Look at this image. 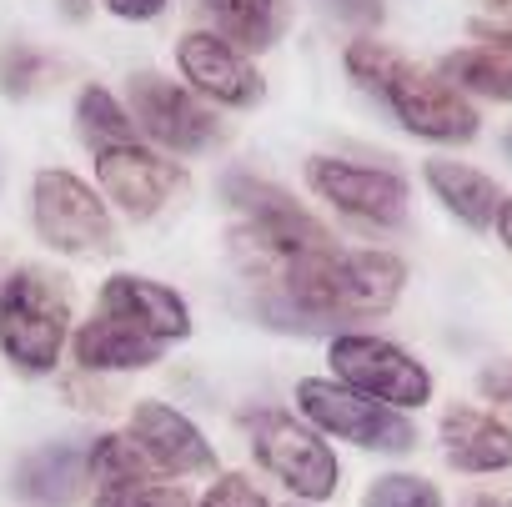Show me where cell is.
<instances>
[{"mask_svg": "<svg viewBox=\"0 0 512 507\" xmlns=\"http://www.w3.org/2000/svg\"><path fill=\"white\" fill-rule=\"evenodd\" d=\"M327 362H332V377L382 407H397V412H422L437 392L427 362H417L407 347L377 337V332H337L327 342Z\"/></svg>", "mask_w": 512, "mask_h": 507, "instance_id": "cell-4", "label": "cell"}, {"mask_svg": "<svg viewBox=\"0 0 512 507\" xmlns=\"http://www.w3.org/2000/svg\"><path fill=\"white\" fill-rule=\"evenodd\" d=\"M61 6H66V16H71V21H81V16H86V6H81V0H61Z\"/></svg>", "mask_w": 512, "mask_h": 507, "instance_id": "cell-32", "label": "cell"}, {"mask_svg": "<svg viewBox=\"0 0 512 507\" xmlns=\"http://www.w3.org/2000/svg\"><path fill=\"white\" fill-rule=\"evenodd\" d=\"M437 442H442L447 467H457V472H467V477L512 472V422H502V417L487 412V407L452 402V407L437 417Z\"/></svg>", "mask_w": 512, "mask_h": 507, "instance_id": "cell-12", "label": "cell"}, {"mask_svg": "<svg viewBox=\"0 0 512 507\" xmlns=\"http://www.w3.org/2000/svg\"><path fill=\"white\" fill-rule=\"evenodd\" d=\"M362 507H442V492L417 472H382L367 482Z\"/></svg>", "mask_w": 512, "mask_h": 507, "instance_id": "cell-23", "label": "cell"}, {"mask_svg": "<svg viewBox=\"0 0 512 507\" xmlns=\"http://www.w3.org/2000/svg\"><path fill=\"white\" fill-rule=\"evenodd\" d=\"M422 181H427V191L462 221V226H472V231H487V226H497V216H502V186L487 176V171H477V166H467V161H447V156H437V161H427L422 166Z\"/></svg>", "mask_w": 512, "mask_h": 507, "instance_id": "cell-15", "label": "cell"}, {"mask_svg": "<svg viewBox=\"0 0 512 507\" xmlns=\"http://www.w3.org/2000/svg\"><path fill=\"white\" fill-rule=\"evenodd\" d=\"M382 101L392 106V116L402 121V131L422 136V141H442V146H462L477 136V106L442 76L417 71V66H397V76L387 81Z\"/></svg>", "mask_w": 512, "mask_h": 507, "instance_id": "cell-7", "label": "cell"}, {"mask_svg": "<svg viewBox=\"0 0 512 507\" xmlns=\"http://www.w3.org/2000/svg\"><path fill=\"white\" fill-rule=\"evenodd\" d=\"M86 482H91L86 442H46V447L26 452L11 472V492L26 507H71V502H81Z\"/></svg>", "mask_w": 512, "mask_h": 507, "instance_id": "cell-14", "label": "cell"}, {"mask_svg": "<svg viewBox=\"0 0 512 507\" xmlns=\"http://www.w3.org/2000/svg\"><path fill=\"white\" fill-rule=\"evenodd\" d=\"M131 121H136L156 146H166V151H176V156H196V151H206V146L221 141L216 116H211L191 91H181L176 81H166V76H156V71L131 76Z\"/></svg>", "mask_w": 512, "mask_h": 507, "instance_id": "cell-8", "label": "cell"}, {"mask_svg": "<svg viewBox=\"0 0 512 507\" xmlns=\"http://www.w3.org/2000/svg\"><path fill=\"white\" fill-rule=\"evenodd\" d=\"M497 236H502V246L512 251V196L502 201V216H497Z\"/></svg>", "mask_w": 512, "mask_h": 507, "instance_id": "cell-31", "label": "cell"}, {"mask_svg": "<svg viewBox=\"0 0 512 507\" xmlns=\"http://www.w3.org/2000/svg\"><path fill=\"white\" fill-rule=\"evenodd\" d=\"M246 437H251V457L262 472H272L297 502H332L337 487H342V462L332 452V442L307 427L302 417L282 412V407H267L246 422Z\"/></svg>", "mask_w": 512, "mask_h": 507, "instance_id": "cell-2", "label": "cell"}, {"mask_svg": "<svg viewBox=\"0 0 512 507\" xmlns=\"http://www.w3.org/2000/svg\"><path fill=\"white\" fill-rule=\"evenodd\" d=\"M76 131L91 151H106V146H131L136 141V121L131 111L106 91V86H86L76 96Z\"/></svg>", "mask_w": 512, "mask_h": 507, "instance_id": "cell-19", "label": "cell"}, {"mask_svg": "<svg viewBox=\"0 0 512 507\" xmlns=\"http://www.w3.org/2000/svg\"><path fill=\"white\" fill-rule=\"evenodd\" d=\"M91 507H196L191 492L171 477H141V482H111L96 487Z\"/></svg>", "mask_w": 512, "mask_h": 507, "instance_id": "cell-22", "label": "cell"}, {"mask_svg": "<svg viewBox=\"0 0 512 507\" xmlns=\"http://www.w3.org/2000/svg\"><path fill=\"white\" fill-rule=\"evenodd\" d=\"M507 156H512V136H507Z\"/></svg>", "mask_w": 512, "mask_h": 507, "instance_id": "cell-34", "label": "cell"}, {"mask_svg": "<svg viewBox=\"0 0 512 507\" xmlns=\"http://www.w3.org/2000/svg\"><path fill=\"white\" fill-rule=\"evenodd\" d=\"M442 81H452L457 91L487 96V101H512V51L497 46H467L442 56Z\"/></svg>", "mask_w": 512, "mask_h": 507, "instance_id": "cell-17", "label": "cell"}, {"mask_svg": "<svg viewBox=\"0 0 512 507\" xmlns=\"http://www.w3.org/2000/svg\"><path fill=\"white\" fill-rule=\"evenodd\" d=\"M71 352H76L81 372H146V367L161 362L166 347L151 342V337H141L136 327H126V322L96 312V317L81 322V332L71 337Z\"/></svg>", "mask_w": 512, "mask_h": 507, "instance_id": "cell-16", "label": "cell"}, {"mask_svg": "<svg viewBox=\"0 0 512 507\" xmlns=\"http://www.w3.org/2000/svg\"><path fill=\"white\" fill-rule=\"evenodd\" d=\"M397 66H402V56L387 46V41H352L347 46V71H352V81L362 86V91H387V81L397 76Z\"/></svg>", "mask_w": 512, "mask_h": 507, "instance_id": "cell-25", "label": "cell"}, {"mask_svg": "<svg viewBox=\"0 0 512 507\" xmlns=\"http://www.w3.org/2000/svg\"><path fill=\"white\" fill-rule=\"evenodd\" d=\"M46 71H51V61H46L36 46H26V41L0 46V91H6V96L26 101V96L46 81Z\"/></svg>", "mask_w": 512, "mask_h": 507, "instance_id": "cell-24", "label": "cell"}, {"mask_svg": "<svg viewBox=\"0 0 512 507\" xmlns=\"http://www.w3.org/2000/svg\"><path fill=\"white\" fill-rule=\"evenodd\" d=\"M477 392H482L487 402H502V407L512 412V357L482 367V372H477Z\"/></svg>", "mask_w": 512, "mask_h": 507, "instance_id": "cell-28", "label": "cell"}, {"mask_svg": "<svg viewBox=\"0 0 512 507\" xmlns=\"http://www.w3.org/2000/svg\"><path fill=\"white\" fill-rule=\"evenodd\" d=\"M206 16L216 21L221 41H236L246 51H267L282 31V6L277 0H201Z\"/></svg>", "mask_w": 512, "mask_h": 507, "instance_id": "cell-18", "label": "cell"}, {"mask_svg": "<svg viewBox=\"0 0 512 507\" xmlns=\"http://www.w3.org/2000/svg\"><path fill=\"white\" fill-rule=\"evenodd\" d=\"M297 417L307 427H317L322 437L352 442L362 452H382V457H407L417 447V427L407 412L382 407L352 387H342L337 377H302L297 382Z\"/></svg>", "mask_w": 512, "mask_h": 507, "instance_id": "cell-3", "label": "cell"}, {"mask_svg": "<svg viewBox=\"0 0 512 507\" xmlns=\"http://www.w3.org/2000/svg\"><path fill=\"white\" fill-rule=\"evenodd\" d=\"M86 462H91V482H96V487L161 477V472L141 457V447L131 442V432H101L96 442H86Z\"/></svg>", "mask_w": 512, "mask_h": 507, "instance_id": "cell-20", "label": "cell"}, {"mask_svg": "<svg viewBox=\"0 0 512 507\" xmlns=\"http://www.w3.org/2000/svg\"><path fill=\"white\" fill-rule=\"evenodd\" d=\"M131 442L141 447V457L161 472V477H196V472H216V447L206 442V432L176 412L171 402L141 397L131 407Z\"/></svg>", "mask_w": 512, "mask_h": 507, "instance_id": "cell-10", "label": "cell"}, {"mask_svg": "<svg viewBox=\"0 0 512 507\" xmlns=\"http://www.w3.org/2000/svg\"><path fill=\"white\" fill-rule=\"evenodd\" d=\"M196 507H272V502H267V492L256 487L246 472H221V477L201 492Z\"/></svg>", "mask_w": 512, "mask_h": 507, "instance_id": "cell-26", "label": "cell"}, {"mask_svg": "<svg viewBox=\"0 0 512 507\" xmlns=\"http://www.w3.org/2000/svg\"><path fill=\"white\" fill-rule=\"evenodd\" d=\"M96 181H101V196L116 201L131 221H151L186 186V171L176 161H166L161 151L131 141V146L96 151Z\"/></svg>", "mask_w": 512, "mask_h": 507, "instance_id": "cell-9", "label": "cell"}, {"mask_svg": "<svg viewBox=\"0 0 512 507\" xmlns=\"http://www.w3.org/2000/svg\"><path fill=\"white\" fill-rule=\"evenodd\" d=\"M101 317H116L126 327H136L141 337L171 347V342H186L191 337V307L181 302V292H171L166 282L156 277H136V272H111L101 282V302H96Z\"/></svg>", "mask_w": 512, "mask_h": 507, "instance_id": "cell-11", "label": "cell"}, {"mask_svg": "<svg viewBox=\"0 0 512 507\" xmlns=\"http://www.w3.org/2000/svg\"><path fill=\"white\" fill-rule=\"evenodd\" d=\"M71 337V292L46 267H16L0 282V357L26 377H51Z\"/></svg>", "mask_w": 512, "mask_h": 507, "instance_id": "cell-1", "label": "cell"}, {"mask_svg": "<svg viewBox=\"0 0 512 507\" xmlns=\"http://www.w3.org/2000/svg\"><path fill=\"white\" fill-rule=\"evenodd\" d=\"M322 11L337 16V21H352V26H382V0H322Z\"/></svg>", "mask_w": 512, "mask_h": 507, "instance_id": "cell-27", "label": "cell"}, {"mask_svg": "<svg viewBox=\"0 0 512 507\" xmlns=\"http://www.w3.org/2000/svg\"><path fill=\"white\" fill-rule=\"evenodd\" d=\"M482 6H492V11H512V0H482Z\"/></svg>", "mask_w": 512, "mask_h": 507, "instance_id": "cell-33", "label": "cell"}, {"mask_svg": "<svg viewBox=\"0 0 512 507\" xmlns=\"http://www.w3.org/2000/svg\"><path fill=\"white\" fill-rule=\"evenodd\" d=\"M176 61H181L186 81H191L201 96L221 101V106H256V101H262V91H267L262 76L246 66V56H241L231 41L211 36V31H191V36H181Z\"/></svg>", "mask_w": 512, "mask_h": 507, "instance_id": "cell-13", "label": "cell"}, {"mask_svg": "<svg viewBox=\"0 0 512 507\" xmlns=\"http://www.w3.org/2000/svg\"><path fill=\"white\" fill-rule=\"evenodd\" d=\"M462 507H512V492H472Z\"/></svg>", "mask_w": 512, "mask_h": 507, "instance_id": "cell-30", "label": "cell"}, {"mask_svg": "<svg viewBox=\"0 0 512 507\" xmlns=\"http://www.w3.org/2000/svg\"><path fill=\"white\" fill-rule=\"evenodd\" d=\"M106 11L121 21H156L166 11V0H106Z\"/></svg>", "mask_w": 512, "mask_h": 507, "instance_id": "cell-29", "label": "cell"}, {"mask_svg": "<svg viewBox=\"0 0 512 507\" xmlns=\"http://www.w3.org/2000/svg\"><path fill=\"white\" fill-rule=\"evenodd\" d=\"M221 201H231V206L241 211V221L277 216V211L297 206L292 191H282V186L267 181V176H251V171H226V176H221Z\"/></svg>", "mask_w": 512, "mask_h": 507, "instance_id": "cell-21", "label": "cell"}, {"mask_svg": "<svg viewBox=\"0 0 512 507\" xmlns=\"http://www.w3.org/2000/svg\"><path fill=\"white\" fill-rule=\"evenodd\" d=\"M307 181L322 201H332L342 216H352L362 226H402L407 206H412V191L392 166H357L342 156H312Z\"/></svg>", "mask_w": 512, "mask_h": 507, "instance_id": "cell-6", "label": "cell"}, {"mask_svg": "<svg viewBox=\"0 0 512 507\" xmlns=\"http://www.w3.org/2000/svg\"><path fill=\"white\" fill-rule=\"evenodd\" d=\"M31 221H36V236L61 257H106V251H116V221L106 211V196H96L81 176L61 166L36 171Z\"/></svg>", "mask_w": 512, "mask_h": 507, "instance_id": "cell-5", "label": "cell"}]
</instances>
